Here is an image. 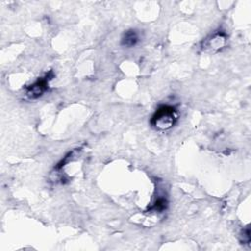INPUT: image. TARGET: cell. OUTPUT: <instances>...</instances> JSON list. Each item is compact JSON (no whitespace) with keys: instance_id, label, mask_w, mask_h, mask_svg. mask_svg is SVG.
<instances>
[{"instance_id":"obj_1","label":"cell","mask_w":251,"mask_h":251,"mask_svg":"<svg viewBox=\"0 0 251 251\" xmlns=\"http://www.w3.org/2000/svg\"><path fill=\"white\" fill-rule=\"evenodd\" d=\"M177 120V113L175 107L163 105L159 107L151 118V125L157 130L170 129Z\"/></svg>"},{"instance_id":"obj_2","label":"cell","mask_w":251,"mask_h":251,"mask_svg":"<svg viewBox=\"0 0 251 251\" xmlns=\"http://www.w3.org/2000/svg\"><path fill=\"white\" fill-rule=\"evenodd\" d=\"M226 34L224 31H216L213 34L206 37L201 45V48L204 51L216 52L222 49L226 45Z\"/></svg>"},{"instance_id":"obj_3","label":"cell","mask_w":251,"mask_h":251,"mask_svg":"<svg viewBox=\"0 0 251 251\" xmlns=\"http://www.w3.org/2000/svg\"><path fill=\"white\" fill-rule=\"evenodd\" d=\"M52 76H53L52 72H50L44 77L39 78L34 83L27 86L26 87V95L31 99H34V98H37V97L41 96L47 90L49 80L51 79Z\"/></svg>"},{"instance_id":"obj_4","label":"cell","mask_w":251,"mask_h":251,"mask_svg":"<svg viewBox=\"0 0 251 251\" xmlns=\"http://www.w3.org/2000/svg\"><path fill=\"white\" fill-rule=\"evenodd\" d=\"M138 40H139L138 32L135 29H128L124 33L121 43L125 47H132L136 45Z\"/></svg>"},{"instance_id":"obj_5","label":"cell","mask_w":251,"mask_h":251,"mask_svg":"<svg viewBox=\"0 0 251 251\" xmlns=\"http://www.w3.org/2000/svg\"><path fill=\"white\" fill-rule=\"evenodd\" d=\"M168 207V200L165 197H158L155 203L149 208V211L153 212H163Z\"/></svg>"},{"instance_id":"obj_6","label":"cell","mask_w":251,"mask_h":251,"mask_svg":"<svg viewBox=\"0 0 251 251\" xmlns=\"http://www.w3.org/2000/svg\"><path fill=\"white\" fill-rule=\"evenodd\" d=\"M241 237H242V240H241L242 243H249L250 242V230H249V227H246L243 230Z\"/></svg>"}]
</instances>
